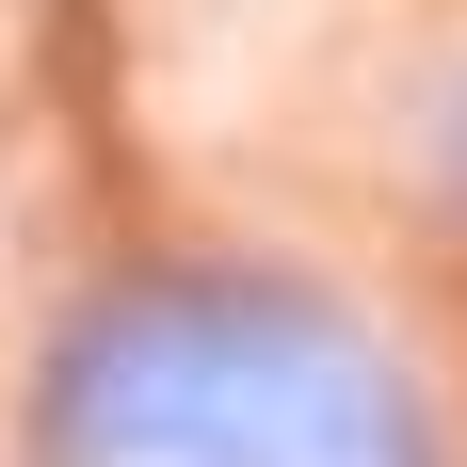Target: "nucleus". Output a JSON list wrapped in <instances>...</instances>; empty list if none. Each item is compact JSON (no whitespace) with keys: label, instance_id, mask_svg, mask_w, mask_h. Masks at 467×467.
I'll return each instance as SVG.
<instances>
[{"label":"nucleus","instance_id":"2","mask_svg":"<svg viewBox=\"0 0 467 467\" xmlns=\"http://www.w3.org/2000/svg\"><path fill=\"white\" fill-rule=\"evenodd\" d=\"M451 193H467V145H451Z\"/></svg>","mask_w":467,"mask_h":467},{"label":"nucleus","instance_id":"1","mask_svg":"<svg viewBox=\"0 0 467 467\" xmlns=\"http://www.w3.org/2000/svg\"><path fill=\"white\" fill-rule=\"evenodd\" d=\"M48 467H435L355 323L258 275H145L48 371Z\"/></svg>","mask_w":467,"mask_h":467}]
</instances>
